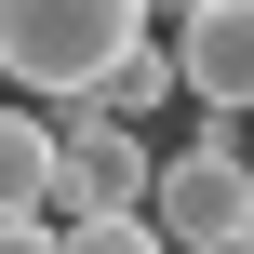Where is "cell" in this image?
Masks as SVG:
<instances>
[{
  "instance_id": "1",
  "label": "cell",
  "mask_w": 254,
  "mask_h": 254,
  "mask_svg": "<svg viewBox=\"0 0 254 254\" xmlns=\"http://www.w3.org/2000/svg\"><path fill=\"white\" fill-rule=\"evenodd\" d=\"M147 40V0H0V94H94L121 54Z\"/></svg>"
},
{
  "instance_id": "2",
  "label": "cell",
  "mask_w": 254,
  "mask_h": 254,
  "mask_svg": "<svg viewBox=\"0 0 254 254\" xmlns=\"http://www.w3.org/2000/svg\"><path fill=\"white\" fill-rule=\"evenodd\" d=\"M147 188H161V147L67 94V107H54V188H40V214H54V228H80V214H147Z\"/></svg>"
},
{
  "instance_id": "3",
  "label": "cell",
  "mask_w": 254,
  "mask_h": 254,
  "mask_svg": "<svg viewBox=\"0 0 254 254\" xmlns=\"http://www.w3.org/2000/svg\"><path fill=\"white\" fill-rule=\"evenodd\" d=\"M147 228L174 254H254V147H161V188H147Z\"/></svg>"
},
{
  "instance_id": "4",
  "label": "cell",
  "mask_w": 254,
  "mask_h": 254,
  "mask_svg": "<svg viewBox=\"0 0 254 254\" xmlns=\"http://www.w3.org/2000/svg\"><path fill=\"white\" fill-rule=\"evenodd\" d=\"M174 80H188L201 107L254 121V0H201V13L174 27Z\"/></svg>"
},
{
  "instance_id": "5",
  "label": "cell",
  "mask_w": 254,
  "mask_h": 254,
  "mask_svg": "<svg viewBox=\"0 0 254 254\" xmlns=\"http://www.w3.org/2000/svg\"><path fill=\"white\" fill-rule=\"evenodd\" d=\"M174 94H188V80H174V40H134V54H121V67H107V80H94L80 107H107L121 134H147V121H161Z\"/></svg>"
},
{
  "instance_id": "6",
  "label": "cell",
  "mask_w": 254,
  "mask_h": 254,
  "mask_svg": "<svg viewBox=\"0 0 254 254\" xmlns=\"http://www.w3.org/2000/svg\"><path fill=\"white\" fill-rule=\"evenodd\" d=\"M54 188V107L40 94H0V214Z\"/></svg>"
},
{
  "instance_id": "7",
  "label": "cell",
  "mask_w": 254,
  "mask_h": 254,
  "mask_svg": "<svg viewBox=\"0 0 254 254\" xmlns=\"http://www.w3.org/2000/svg\"><path fill=\"white\" fill-rule=\"evenodd\" d=\"M54 254H174L147 214H80V228H54Z\"/></svg>"
},
{
  "instance_id": "8",
  "label": "cell",
  "mask_w": 254,
  "mask_h": 254,
  "mask_svg": "<svg viewBox=\"0 0 254 254\" xmlns=\"http://www.w3.org/2000/svg\"><path fill=\"white\" fill-rule=\"evenodd\" d=\"M0 254H54V214H40V201H13V214H0Z\"/></svg>"
},
{
  "instance_id": "9",
  "label": "cell",
  "mask_w": 254,
  "mask_h": 254,
  "mask_svg": "<svg viewBox=\"0 0 254 254\" xmlns=\"http://www.w3.org/2000/svg\"><path fill=\"white\" fill-rule=\"evenodd\" d=\"M188 13H201V0H147V27H188Z\"/></svg>"
}]
</instances>
